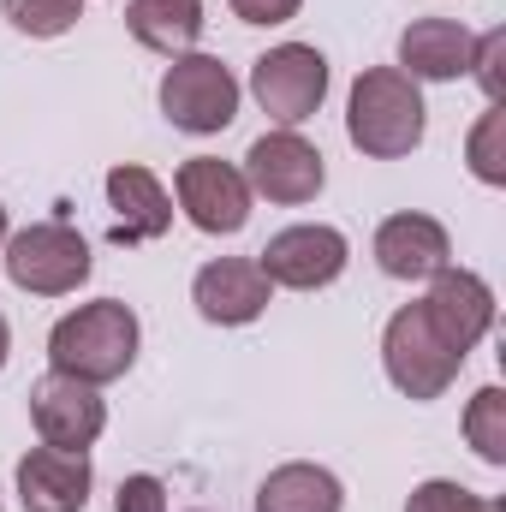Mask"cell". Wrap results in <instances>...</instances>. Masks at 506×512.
<instances>
[{
    "mask_svg": "<svg viewBox=\"0 0 506 512\" xmlns=\"http://www.w3.org/2000/svg\"><path fill=\"white\" fill-rule=\"evenodd\" d=\"M137 340H143L137 310L120 298H96V304H78L72 316H60L48 328V364L72 382L108 387L137 364Z\"/></svg>",
    "mask_w": 506,
    "mask_h": 512,
    "instance_id": "1",
    "label": "cell"
},
{
    "mask_svg": "<svg viewBox=\"0 0 506 512\" xmlns=\"http://www.w3.org/2000/svg\"><path fill=\"white\" fill-rule=\"evenodd\" d=\"M465 441L477 447L483 465H506V393L501 387H477L465 405Z\"/></svg>",
    "mask_w": 506,
    "mask_h": 512,
    "instance_id": "19",
    "label": "cell"
},
{
    "mask_svg": "<svg viewBox=\"0 0 506 512\" xmlns=\"http://www.w3.org/2000/svg\"><path fill=\"white\" fill-rule=\"evenodd\" d=\"M429 126V108H423V90L399 72V66H370L358 72L352 84V102H346V137L358 155L370 161H399L423 143Z\"/></svg>",
    "mask_w": 506,
    "mask_h": 512,
    "instance_id": "2",
    "label": "cell"
},
{
    "mask_svg": "<svg viewBox=\"0 0 506 512\" xmlns=\"http://www.w3.org/2000/svg\"><path fill=\"white\" fill-rule=\"evenodd\" d=\"M0 251H6V280L30 298H66L90 280V245L66 221H36L12 233Z\"/></svg>",
    "mask_w": 506,
    "mask_h": 512,
    "instance_id": "5",
    "label": "cell"
},
{
    "mask_svg": "<svg viewBox=\"0 0 506 512\" xmlns=\"http://www.w3.org/2000/svg\"><path fill=\"white\" fill-rule=\"evenodd\" d=\"M245 185L251 197H268L280 209H298V203H316V191L328 185V167H322V149L310 137H298L292 126L262 131L251 149H245Z\"/></svg>",
    "mask_w": 506,
    "mask_h": 512,
    "instance_id": "7",
    "label": "cell"
},
{
    "mask_svg": "<svg viewBox=\"0 0 506 512\" xmlns=\"http://www.w3.org/2000/svg\"><path fill=\"white\" fill-rule=\"evenodd\" d=\"M370 251H376V268L387 280H429V274H441L453 262V239H447V227L435 215L405 209V215L381 221Z\"/></svg>",
    "mask_w": 506,
    "mask_h": 512,
    "instance_id": "14",
    "label": "cell"
},
{
    "mask_svg": "<svg viewBox=\"0 0 506 512\" xmlns=\"http://www.w3.org/2000/svg\"><path fill=\"white\" fill-rule=\"evenodd\" d=\"M346 507V489L328 465H310V459H292V465H274L256 489V512H340Z\"/></svg>",
    "mask_w": 506,
    "mask_h": 512,
    "instance_id": "17",
    "label": "cell"
},
{
    "mask_svg": "<svg viewBox=\"0 0 506 512\" xmlns=\"http://www.w3.org/2000/svg\"><path fill=\"white\" fill-rule=\"evenodd\" d=\"M108 209H114V245H149V239H161L173 227L167 185L137 161L108 167Z\"/></svg>",
    "mask_w": 506,
    "mask_h": 512,
    "instance_id": "15",
    "label": "cell"
},
{
    "mask_svg": "<svg viewBox=\"0 0 506 512\" xmlns=\"http://www.w3.org/2000/svg\"><path fill=\"white\" fill-rule=\"evenodd\" d=\"M471 78L483 84L489 108H501L506 102V30H483V36H477V48H471Z\"/></svg>",
    "mask_w": 506,
    "mask_h": 512,
    "instance_id": "22",
    "label": "cell"
},
{
    "mask_svg": "<svg viewBox=\"0 0 506 512\" xmlns=\"http://www.w3.org/2000/svg\"><path fill=\"white\" fill-rule=\"evenodd\" d=\"M6 239H12V227H6V203H0V245H6Z\"/></svg>",
    "mask_w": 506,
    "mask_h": 512,
    "instance_id": "27",
    "label": "cell"
},
{
    "mask_svg": "<svg viewBox=\"0 0 506 512\" xmlns=\"http://www.w3.org/2000/svg\"><path fill=\"white\" fill-rule=\"evenodd\" d=\"M173 197H179L185 221H191L197 233H209V239H233V233H245V221H251V185H245V173H239L233 161H215V155L179 161Z\"/></svg>",
    "mask_w": 506,
    "mask_h": 512,
    "instance_id": "8",
    "label": "cell"
},
{
    "mask_svg": "<svg viewBox=\"0 0 506 512\" xmlns=\"http://www.w3.org/2000/svg\"><path fill=\"white\" fill-rule=\"evenodd\" d=\"M465 161L483 185H506V108H489L471 137H465Z\"/></svg>",
    "mask_w": 506,
    "mask_h": 512,
    "instance_id": "21",
    "label": "cell"
},
{
    "mask_svg": "<svg viewBox=\"0 0 506 512\" xmlns=\"http://www.w3.org/2000/svg\"><path fill=\"white\" fill-rule=\"evenodd\" d=\"M161 114L167 126L191 131V137H215L239 120V78L233 66H221L215 54H179L161 72Z\"/></svg>",
    "mask_w": 506,
    "mask_h": 512,
    "instance_id": "4",
    "label": "cell"
},
{
    "mask_svg": "<svg viewBox=\"0 0 506 512\" xmlns=\"http://www.w3.org/2000/svg\"><path fill=\"white\" fill-rule=\"evenodd\" d=\"M423 316H429V328L465 358V352H477L483 346V334L495 328V286L483 280V274H471V268H441V274H429V298H423Z\"/></svg>",
    "mask_w": 506,
    "mask_h": 512,
    "instance_id": "11",
    "label": "cell"
},
{
    "mask_svg": "<svg viewBox=\"0 0 506 512\" xmlns=\"http://www.w3.org/2000/svg\"><path fill=\"white\" fill-rule=\"evenodd\" d=\"M114 512H167V483L161 477H149V471H137L120 483V495H114Z\"/></svg>",
    "mask_w": 506,
    "mask_h": 512,
    "instance_id": "24",
    "label": "cell"
},
{
    "mask_svg": "<svg viewBox=\"0 0 506 512\" xmlns=\"http://www.w3.org/2000/svg\"><path fill=\"white\" fill-rule=\"evenodd\" d=\"M268 298H274V280L262 274L256 256H215L191 280V304L215 328H245V322H256L268 310Z\"/></svg>",
    "mask_w": 506,
    "mask_h": 512,
    "instance_id": "12",
    "label": "cell"
},
{
    "mask_svg": "<svg viewBox=\"0 0 506 512\" xmlns=\"http://www.w3.org/2000/svg\"><path fill=\"white\" fill-rule=\"evenodd\" d=\"M405 512H483V495L465 489V483H453V477H429V483L411 489Z\"/></svg>",
    "mask_w": 506,
    "mask_h": 512,
    "instance_id": "23",
    "label": "cell"
},
{
    "mask_svg": "<svg viewBox=\"0 0 506 512\" xmlns=\"http://www.w3.org/2000/svg\"><path fill=\"white\" fill-rule=\"evenodd\" d=\"M30 423L42 435V447H66V453H90L108 429V399L102 387L72 382L60 370H48L30 387Z\"/></svg>",
    "mask_w": 506,
    "mask_h": 512,
    "instance_id": "10",
    "label": "cell"
},
{
    "mask_svg": "<svg viewBox=\"0 0 506 512\" xmlns=\"http://www.w3.org/2000/svg\"><path fill=\"white\" fill-rule=\"evenodd\" d=\"M471 48L477 36L459 18H417L399 36V72L411 84H453L471 72Z\"/></svg>",
    "mask_w": 506,
    "mask_h": 512,
    "instance_id": "16",
    "label": "cell"
},
{
    "mask_svg": "<svg viewBox=\"0 0 506 512\" xmlns=\"http://www.w3.org/2000/svg\"><path fill=\"white\" fill-rule=\"evenodd\" d=\"M483 512H506V507H501V501H489V495H483Z\"/></svg>",
    "mask_w": 506,
    "mask_h": 512,
    "instance_id": "28",
    "label": "cell"
},
{
    "mask_svg": "<svg viewBox=\"0 0 506 512\" xmlns=\"http://www.w3.org/2000/svg\"><path fill=\"white\" fill-rule=\"evenodd\" d=\"M6 358H12V328H6V316H0V370H6Z\"/></svg>",
    "mask_w": 506,
    "mask_h": 512,
    "instance_id": "26",
    "label": "cell"
},
{
    "mask_svg": "<svg viewBox=\"0 0 506 512\" xmlns=\"http://www.w3.org/2000/svg\"><path fill=\"white\" fill-rule=\"evenodd\" d=\"M0 12H6V24L18 30V36H66L78 18H84V0H0Z\"/></svg>",
    "mask_w": 506,
    "mask_h": 512,
    "instance_id": "20",
    "label": "cell"
},
{
    "mask_svg": "<svg viewBox=\"0 0 506 512\" xmlns=\"http://www.w3.org/2000/svg\"><path fill=\"white\" fill-rule=\"evenodd\" d=\"M459 364L465 358L429 328L423 304H405V310L387 316V328H381V370L405 399H441L459 382Z\"/></svg>",
    "mask_w": 506,
    "mask_h": 512,
    "instance_id": "3",
    "label": "cell"
},
{
    "mask_svg": "<svg viewBox=\"0 0 506 512\" xmlns=\"http://www.w3.org/2000/svg\"><path fill=\"white\" fill-rule=\"evenodd\" d=\"M12 483H18L24 512H84L90 507V489H96V471H90V453L30 447V453L18 459Z\"/></svg>",
    "mask_w": 506,
    "mask_h": 512,
    "instance_id": "13",
    "label": "cell"
},
{
    "mask_svg": "<svg viewBox=\"0 0 506 512\" xmlns=\"http://www.w3.org/2000/svg\"><path fill=\"white\" fill-rule=\"evenodd\" d=\"M227 6H233V18H245V24H292L304 0H227Z\"/></svg>",
    "mask_w": 506,
    "mask_h": 512,
    "instance_id": "25",
    "label": "cell"
},
{
    "mask_svg": "<svg viewBox=\"0 0 506 512\" xmlns=\"http://www.w3.org/2000/svg\"><path fill=\"white\" fill-rule=\"evenodd\" d=\"M256 262H262V274H268L274 286H286V292H322V286H334V280L346 274L352 245H346V233L328 227V221H298V227H280V233L262 245Z\"/></svg>",
    "mask_w": 506,
    "mask_h": 512,
    "instance_id": "9",
    "label": "cell"
},
{
    "mask_svg": "<svg viewBox=\"0 0 506 512\" xmlns=\"http://www.w3.org/2000/svg\"><path fill=\"white\" fill-rule=\"evenodd\" d=\"M251 96L274 126H304L328 102V60L310 42H280L251 66Z\"/></svg>",
    "mask_w": 506,
    "mask_h": 512,
    "instance_id": "6",
    "label": "cell"
},
{
    "mask_svg": "<svg viewBox=\"0 0 506 512\" xmlns=\"http://www.w3.org/2000/svg\"><path fill=\"white\" fill-rule=\"evenodd\" d=\"M203 0H126V30L149 48V54H191L203 36Z\"/></svg>",
    "mask_w": 506,
    "mask_h": 512,
    "instance_id": "18",
    "label": "cell"
}]
</instances>
